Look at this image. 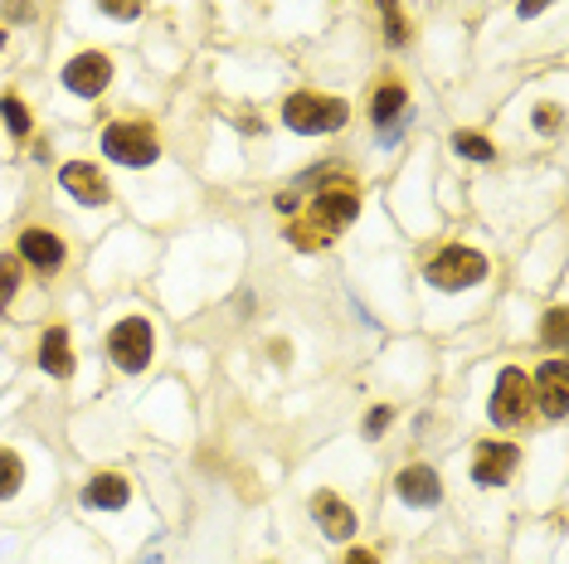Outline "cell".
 <instances>
[{
	"label": "cell",
	"instance_id": "2e32d148",
	"mask_svg": "<svg viewBox=\"0 0 569 564\" xmlns=\"http://www.w3.org/2000/svg\"><path fill=\"white\" fill-rule=\"evenodd\" d=\"M399 112H405V88H399V83H380L375 98H370V122H375V127H389Z\"/></svg>",
	"mask_w": 569,
	"mask_h": 564
},
{
	"label": "cell",
	"instance_id": "83f0119b",
	"mask_svg": "<svg viewBox=\"0 0 569 564\" xmlns=\"http://www.w3.org/2000/svg\"><path fill=\"white\" fill-rule=\"evenodd\" d=\"M346 564H380V560L370 555V550H350V555H346Z\"/></svg>",
	"mask_w": 569,
	"mask_h": 564
},
{
	"label": "cell",
	"instance_id": "8992f818",
	"mask_svg": "<svg viewBox=\"0 0 569 564\" xmlns=\"http://www.w3.org/2000/svg\"><path fill=\"white\" fill-rule=\"evenodd\" d=\"M151 327L141 317H127V321H117V331H112V341H108V351H112V360L122 365L127 375H137V370H147V360H151Z\"/></svg>",
	"mask_w": 569,
	"mask_h": 564
},
{
	"label": "cell",
	"instance_id": "d4e9b609",
	"mask_svg": "<svg viewBox=\"0 0 569 564\" xmlns=\"http://www.w3.org/2000/svg\"><path fill=\"white\" fill-rule=\"evenodd\" d=\"M389 419H395V414H389L385 404H380V409H370V414H366V433H380V428H385Z\"/></svg>",
	"mask_w": 569,
	"mask_h": 564
},
{
	"label": "cell",
	"instance_id": "e0dca14e",
	"mask_svg": "<svg viewBox=\"0 0 569 564\" xmlns=\"http://www.w3.org/2000/svg\"><path fill=\"white\" fill-rule=\"evenodd\" d=\"M453 151L468 156V161H492L496 146L487 137H478V132H458V137H453Z\"/></svg>",
	"mask_w": 569,
	"mask_h": 564
},
{
	"label": "cell",
	"instance_id": "484cf974",
	"mask_svg": "<svg viewBox=\"0 0 569 564\" xmlns=\"http://www.w3.org/2000/svg\"><path fill=\"white\" fill-rule=\"evenodd\" d=\"M5 5H10V20H29V15H35V5H29V0H5Z\"/></svg>",
	"mask_w": 569,
	"mask_h": 564
},
{
	"label": "cell",
	"instance_id": "8fae6325",
	"mask_svg": "<svg viewBox=\"0 0 569 564\" xmlns=\"http://www.w3.org/2000/svg\"><path fill=\"white\" fill-rule=\"evenodd\" d=\"M312 516H317V526H322L331 540H350V536H356V511H350L336 492H322V496H317V501H312Z\"/></svg>",
	"mask_w": 569,
	"mask_h": 564
},
{
	"label": "cell",
	"instance_id": "f1b7e54d",
	"mask_svg": "<svg viewBox=\"0 0 569 564\" xmlns=\"http://www.w3.org/2000/svg\"><path fill=\"white\" fill-rule=\"evenodd\" d=\"M0 49H5V29H0Z\"/></svg>",
	"mask_w": 569,
	"mask_h": 564
},
{
	"label": "cell",
	"instance_id": "52a82bcc",
	"mask_svg": "<svg viewBox=\"0 0 569 564\" xmlns=\"http://www.w3.org/2000/svg\"><path fill=\"white\" fill-rule=\"evenodd\" d=\"M531 394L541 400V409L551 414V419H565L569 414V365L565 360H545L541 370H535Z\"/></svg>",
	"mask_w": 569,
	"mask_h": 564
},
{
	"label": "cell",
	"instance_id": "d6986e66",
	"mask_svg": "<svg viewBox=\"0 0 569 564\" xmlns=\"http://www.w3.org/2000/svg\"><path fill=\"white\" fill-rule=\"evenodd\" d=\"M0 118H5V127L15 132V137H29V112H25V102H20V98L0 102Z\"/></svg>",
	"mask_w": 569,
	"mask_h": 564
},
{
	"label": "cell",
	"instance_id": "603a6c76",
	"mask_svg": "<svg viewBox=\"0 0 569 564\" xmlns=\"http://www.w3.org/2000/svg\"><path fill=\"white\" fill-rule=\"evenodd\" d=\"M112 20H137L141 15V0H98Z\"/></svg>",
	"mask_w": 569,
	"mask_h": 564
},
{
	"label": "cell",
	"instance_id": "3957f363",
	"mask_svg": "<svg viewBox=\"0 0 569 564\" xmlns=\"http://www.w3.org/2000/svg\"><path fill=\"white\" fill-rule=\"evenodd\" d=\"M482 278H487V258H482L478 248H462V244L443 248V254L429 263V282L438 292H462V287H472V282H482Z\"/></svg>",
	"mask_w": 569,
	"mask_h": 564
},
{
	"label": "cell",
	"instance_id": "4fadbf2b",
	"mask_svg": "<svg viewBox=\"0 0 569 564\" xmlns=\"http://www.w3.org/2000/svg\"><path fill=\"white\" fill-rule=\"evenodd\" d=\"M399 496H405L409 506H438L443 487H438V477H433V467H405V473H399Z\"/></svg>",
	"mask_w": 569,
	"mask_h": 564
},
{
	"label": "cell",
	"instance_id": "ac0fdd59",
	"mask_svg": "<svg viewBox=\"0 0 569 564\" xmlns=\"http://www.w3.org/2000/svg\"><path fill=\"white\" fill-rule=\"evenodd\" d=\"M20 477H25V467H20V457H15V453H5V447H0V501L20 492Z\"/></svg>",
	"mask_w": 569,
	"mask_h": 564
},
{
	"label": "cell",
	"instance_id": "44dd1931",
	"mask_svg": "<svg viewBox=\"0 0 569 564\" xmlns=\"http://www.w3.org/2000/svg\"><path fill=\"white\" fill-rule=\"evenodd\" d=\"M380 5V15H385V25H389V39H395V45H405V15H399V0H375Z\"/></svg>",
	"mask_w": 569,
	"mask_h": 564
},
{
	"label": "cell",
	"instance_id": "6da1fadb",
	"mask_svg": "<svg viewBox=\"0 0 569 564\" xmlns=\"http://www.w3.org/2000/svg\"><path fill=\"white\" fill-rule=\"evenodd\" d=\"M356 214H360V195L350 191V185H326V191L307 205L302 224L287 229V238H293V248H302V254H317V248H326Z\"/></svg>",
	"mask_w": 569,
	"mask_h": 564
},
{
	"label": "cell",
	"instance_id": "ba28073f",
	"mask_svg": "<svg viewBox=\"0 0 569 564\" xmlns=\"http://www.w3.org/2000/svg\"><path fill=\"white\" fill-rule=\"evenodd\" d=\"M516 463H521V453L511 443H482L478 463H472V477H478V487H502V482H511Z\"/></svg>",
	"mask_w": 569,
	"mask_h": 564
},
{
	"label": "cell",
	"instance_id": "277c9868",
	"mask_svg": "<svg viewBox=\"0 0 569 564\" xmlns=\"http://www.w3.org/2000/svg\"><path fill=\"white\" fill-rule=\"evenodd\" d=\"M102 151H108L117 165L141 171V165H151L161 156V146H157V137H151V127H141V122H112V127L102 132Z\"/></svg>",
	"mask_w": 569,
	"mask_h": 564
},
{
	"label": "cell",
	"instance_id": "f546056e",
	"mask_svg": "<svg viewBox=\"0 0 569 564\" xmlns=\"http://www.w3.org/2000/svg\"><path fill=\"white\" fill-rule=\"evenodd\" d=\"M141 564H161V560H141Z\"/></svg>",
	"mask_w": 569,
	"mask_h": 564
},
{
	"label": "cell",
	"instance_id": "9c48e42d",
	"mask_svg": "<svg viewBox=\"0 0 569 564\" xmlns=\"http://www.w3.org/2000/svg\"><path fill=\"white\" fill-rule=\"evenodd\" d=\"M112 83V64L108 54H78L74 64L64 69V88H74L78 98H98L102 88Z\"/></svg>",
	"mask_w": 569,
	"mask_h": 564
},
{
	"label": "cell",
	"instance_id": "cb8c5ba5",
	"mask_svg": "<svg viewBox=\"0 0 569 564\" xmlns=\"http://www.w3.org/2000/svg\"><path fill=\"white\" fill-rule=\"evenodd\" d=\"M535 127L555 132V127H560V108H535Z\"/></svg>",
	"mask_w": 569,
	"mask_h": 564
},
{
	"label": "cell",
	"instance_id": "4316f807",
	"mask_svg": "<svg viewBox=\"0 0 569 564\" xmlns=\"http://www.w3.org/2000/svg\"><path fill=\"white\" fill-rule=\"evenodd\" d=\"M545 5H551V0H521V15H525V20H535Z\"/></svg>",
	"mask_w": 569,
	"mask_h": 564
},
{
	"label": "cell",
	"instance_id": "7a4b0ae2",
	"mask_svg": "<svg viewBox=\"0 0 569 564\" xmlns=\"http://www.w3.org/2000/svg\"><path fill=\"white\" fill-rule=\"evenodd\" d=\"M350 108L341 98H322V93H293L283 102V122L297 132V137H326V132L346 127Z\"/></svg>",
	"mask_w": 569,
	"mask_h": 564
},
{
	"label": "cell",
	"instance_id": "5b68a950",
	"mask_svg": "<svg viewBox=\"0 0 569 564\" xmlns=\"http://www.w3.org/2000/svg\"><path fill=\"white\" fill-rule=\"evenodd\" d=\"M531 404H535L531 380H525L521 370H502V380H496V394H492V404H487L492 424H502V428L521 424L525 414H531Z\"/></svg>",
	"mask_w": 569,
	"mask_h": 564
},
{
	"label": "cell",
	"instance_id": "ffe728a7",
	"mask_svg": "<svg viewBox=\"0 0 569 564\" xmlns=\"http://www.w3.org/2000/svg\"><path fill=\"white\" fill-rule=\"evenodd\" d=\"M15 292H20V263H15V258H0V311L10 307Z\"/></svg>",
	"mask_w": 569,
	"mask_h": 564
},
{
	"label": "cell",
	"instance_id": "5bb4252c",
	"mask_svg": "<svg viewBox=\"0 0 569 564\" xmlns=\"http://www.w3.org/2000/svg\"><path fill=\"white\" fill-rule=\"evenodd\" d=\"M83 501H88V506H98V511H122L132 501V487H127V477L102 473V477H92V482H88Z\"/></svg>",
	"mask_w": 569,
	"mask_h": 564
},
{
	"label": "cell",
	"instance_id": "30bf717a",
	"mask_svg": "<svg viewBox=\"0 0 569 564\" xmlns=\"http://www.w3.org/2000/svg\"><path fill=\"white\" fill-rule=\"evenodd\" d=\"M59 185H64L78 205H108V195H112L108 181L98 175V165H88V161H69L64 171H59Z\"/></svg>",
	"mask_w": 569,
	"mask_h": 564
},
{
	"label": "cell",
	"instance_id": "9a60e30c",
	"mask_svg": "<svg viewBox=\"0 0 569 564\" xmlns=\"http://www.w3.org/2000/svg\"><path fill=\"white\" fill-rule=\"evenodd\" d=\"M39 365H45V375H54V380L74 375V346H69V331H64V327L45 331V346H39Z\"/></svg>",
	"mask_w": 569,
	"mask_h": 564
},
{
	"label": "cell",
	"instance_id": "7402d4cb",
	"mask_svg": "<svg viewBox=\"0 0 569 564\" xmlns=\"http://www.w3.org/2000/svg\"><path fill=\"white\" fill-rule=\"evenodd\" d=\"M565 321H569V317H565L560 307H555L551 317H545V346H555V351H560L565 341H569V327H565Z\"/></svg>",
	"mask_w": 569,
	"mask_h": 564
},
{
	"label": "cell",
	"instance_id": "7c38bea8",
	"mask_svg": "<svg viewBox=\"0 0 569 564\" xmlns=\"http://www.w3.org/2000/svg\"><path fill=\"white\" fill-rule=\"evenodd\" d=\"M20 254H25L35 268L54 273V268L64 263V238L49 234V229H25V234H20Z\"/></svg>",
	"mask_w": 569,
	"mask_h": 564
}]
</instances>
